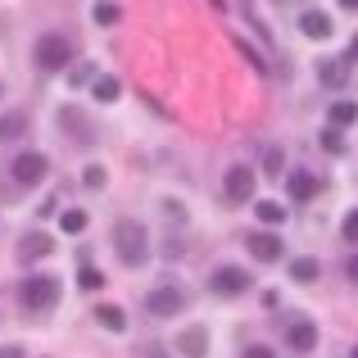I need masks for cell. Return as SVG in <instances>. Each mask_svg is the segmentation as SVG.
<instances>
[{"label": "cell", "mask_w": 358, "mask_h": 358, "mask_svg": "<svg viewBox=\"0 0 358 358\" xmlns=\"http://www.w3.org/2000/svg\"><path fill=\"white\" fill-rule=\"evenodd\" d=\"M299 27H304V36H313V41H327V36H331V14L308 9V14H299Z\"/></svg>", "instance_id": "obj_15"}, {"label": "cell", "mask_w": 358, "mask_h": 358, "mask_svg": "<svg viewBox=\"0 0 358 358\" xmlns=\"http://www.w3.org/2000/svg\"><path fill=\"white\" fill-rule=\"evenodd\" d=\"M91 91H96V100H100V105H114V100L122 96L118 78H96V82H91Z\"/></svg>", "instance_id": "obj_20"}, {"label": "cell", "mask_w": 358, "mask_h": 358, "mask_svg": "<svg viewBox=\"0 0 358 358\" xmlns=\"http://www.w3.org/2000/svg\"><path fill=\"white\" fill-rule=\"evenodd\" d=\"M254 213H259L263 227H277V222H286V209H281L277 200H259V204H254Z\"/></svg>", "instance_id": "obj_19"}, {"label": "cell", "mask_w": 358, "mask_h": 358, "mask_svg": "<svg viewBox=\"0 0 358 358\" xmlns=\"http://www.w3.org/2000/svg\"><path fill=\"white\" fill-rule=\"evenodd\" d=\"M286 345H290L295 354H313V350H317V327L304 322V317H299V322H290V327H286Z\"/></svg>", "instance_id": "obj_11"}, {"label": "cell", "mask_w": 358, "mask_h": 358, "mask_svg": "<svg viewBox=\"0 0 358 358\" xmlns=\"http://www.w3.org/2000/svg\"><path fill=\"white\" fill-rule=\"evenodd\" d=\"M59 131H69L78 150H91V141H96V136H91V122L82 118L78 109H59Z\"/></svg>", "instance_id": "obj_9"}, {"label": "cell", "mask_w": 358, "mask_h": 358, "mask_svg": "<svg viewBox=\"0 0 358 358\" xmlns=\"http://www.w3.org/2000/svg\"><path fill=\"white\" fill-rule=\"evenodd\" d=\"M345 59H350V64H354V59H358V41H354V45H350V55H345Z\"/></svg>", "instance_id": "obj_31"}, {"label": "cell", "mask_w": 358, "mask_h": 358, "mask_svg": "<svg viewBox=\"0 0 358 358\" xmlns=\"http://www.w3.org/2000/svg\"><path fill=\"white\" fill-rule=\"evenodd\" d=\"M82 186H87V191H100V186H105V168H100V164H91L87 173H82Z\"/></svg>", "instance_id": "obj_26"}, {"label": "cell", "mask_w": 358, "mask_h": 358, "mask_svg": "<svg viewBox=\"0 0 358 358\" xmlns=\"http://www.w3.org/2000/svg\"><path fill=\"white\" fill-rule=\"evenodd\" d=\"M27 127H32L27 109H9V114H0V145H14V141H23Z\"/></svg>", "instance_id": "obj_10"}, {"label": "cell", "mask_w": 358, "mask_h": 358, "mask_svg": "<svg viewBox=\"0 0 358 358\" xmlns=\"http://www.w3.org/2000/svg\"><path fill=\"white\" fill-rule=\"evenodd\" d=\"M341 236L350 241V245H358V209H350V213H345V222H341Z\"/></svg>", "instance_id": "obj_28"}, {"label": "cell", "mask_w": 358, "mask_h": 358, "mask_svg": "<svg viewBox=\"0 0 358 358\" xmlns=\"http://www.w3.org/2000/svg\"><path fill=\"white\" fill-rule=\"evenodd\" d=\"M91 18H96V23H105V27H109V23H118V18H122V9L114 5V0H100V5L91 9Z\"/></svg>", "instance_id": "obj_23"}, {"label": "cell", "mask_w": 358, "mask_h": 358, "mask_svg": "<svg viewBox=\"0 0 358 358\" xmlns=\"http://www.w3.org/2000/svg\"><path fill=\"white\" fill-rule=\"evenodd\" d=\"M245 245H250V254H254L259 263H277L281 254H286L281 236H272V231H250V236H245Z\"/></svg>", "instance_id": "obj_8"}, {"label": "cell", "mask_w": 358, "mask_h": 358, "mask_svg": "<svg viewBox=\"0 0 358 358\" xmlns=\"http://www.w3.org/2000/svg\"><path fill=\"white\" fill-rule=\"evenodd\" d=\"M55 299H59V281L55 277H27L23 286H18V304H23L27 313H50Z\"/></svg>", "instance_id": "obj_3"}, {"label": "cell", "mask_w": 358, "mask_h": 358, "mask_svg": "<svg viewBox=\"0 0 358 358\" xmlns=\"http://www.w3.org/2000/svg\"><path fill=\"white\" fill-rule=\"evenodd\" d=\"M145 308H150L155 317H177V313L186 308V295H182L177 286H155V290L145 295Z\"/></svg>", "instance_id": "obj_7"}, {"label": "cell", "mask_w": 358, "mask_h": 358, "mask_svg": "<svg viewBox=\"0 0 358 358\" xmlns=\"http://www.w3.org/2000/svg\"><path fill=\"white\" fill-rule=\"evenodd\" d=\"M177 350H182L186 358H204V354H209V331H204V327L182 331V336H177Z\"/></svg>", "instance_id": "obj_14"}, {"label": "cell", "mask_w": 358, "mask_h": 358, "mask_svg": "<svg viewBox=\"0 0 358 358\" xmlns=\"http://www.w3.org/2000/svg\"><path fill=\"white\" fill-rule=\"evenodd\" d=\"M317 272H322V268H317L313 259H295V263H290V277H295V281H317Z\"/></svg>", "instance_id": "obj_24"}, {"label": "cell", "mask_w": 358, "mask_h": 358, "mask_svg": "<svg viewBox=\"0 0 358 358\" xmlns=\"http://www.w3.org/2000/svg\"><path fill=\"white\" fill-rule=\"evenodd\" d=\"M59 227L69 231V236H78V231H87V213H82V209H64Z\"/></svg>", "instance_id": "obj_22"}, {"label": "cell", "mask_w": 358, "mask_h": 358, "mask_svg": "<svg viewBox=\"0 0 358 358\" xmlns=\"http://www.w3.org/2000/svg\"><path fill=\"white\" fill-rule=\"evenodd\" d=\"M281 164H286V155H281L277 145H268V155H263V173L277 177V173H281Z\"/></svg>", "instance_id": "obj_25"}, {"label": "cell", "mask_w": 358, "mask_h": 358, "mask_svg": "<svg viewBox=\"0 0 358 358\" xmlns=\"http://www.w3.org/2000/svg\"><path fill=\"white\" fill-rule=\"evenodd\" d=\"M322 150H327V155H341V150H345L341 127H327V131H322Z\"/></svg>", "instance_id": "obj_27"}, {"label": "cell", "mask_w": 358, "mask_h": 358, "mask_svg": "<svg viewBox=\"0 0 358 358\" xmlns=\"http://www.w3.org/2000/svg\"><path fill=\"white\" fill-rule=\"evenodd\" d=\"M345 272H350V281H358V254H350V263H345Z\"/></svg>", "instance_id": "obj_30"}, {"label": "cell", "mask_w": 358, "mask_h": 358, "mask_svg": "<svg viewBox=\"0 0 358 358\" xmlns=\"http://www.w3.org/2000/svg\"><path fill=\"white\" fill-rule=\"evenodd\" d=\"M78 286H82V290H105V272H100V268H91V263H82Z\"/></svg>", "instance_id": "obj_21"}, {"label": "cell", "mask_w": 358, "mask_h": 358, "mask_svg": "<svg viewBox=\"0 0 358 358\" xmlns=\"http://www.w3.org/2000/svg\"><path fill=\"white\" fill-rule=\"evenodd\" d=\"M32 59H36V69H45V73H64V69L73 64V45H69V36H59V32L36 36Z\"/></svg>", "instance_id": "obj_2"}, {"label": "cell", "mask_w": 358, "mask_h": 358, "mask_svg": "<svg viewBox=\"0 0 358 358\" xmlns=\"http://www.w3.org/2000/svg\"><path fill=\"white\" fill-rule=\"evenodd\" d=\"M114 250H118V259L127 263V268H141V263L150 259V236H145V227H141L136 218H118V222H114Z\"/></svg>", "instance_id": "obj_1"}, {"label": "cell", "mask_w": 358, "mask_h": 358, "mask_svg": "<svg viewBox=\"0 0 358 358\" xmlns=\"http://www.w3.org/2000/svg\"><path fill=\"white\" fill-rule=\"evenodd\" d=\"M254 168L250 164H231L227 168V177H222V195H227L231 204H245V200H254Z\"/></svg>", "instance_id": "obj_6"}, {"label": "cell", "mask_w": 358, "mask_h": 358, "mask_svg": "<svg viewBox=\"0 0 358 358\" xmlns=\"http://www.w3.org/2000/svg\"><path fill=\"white\" fill-rule=\"evenodd\" d=\"M96 322L105 327V331H122V327H127V313H122L118 304H100L96 308Z\"/></svg>", "instance_id": "obj_17"}, {"label": "cell", "mask_w": 358, "mask_h": 358, "mask_svg": "<svg viewBox=\"0 0 358 358\" xmlns=\"http://www.w3.org/2000/svg\"><path fill=\"white\" fill-rule=\"evenodd\" d=\"M350 358H358V345H354V350H350Z\"/></svg>", "instance_id": "obj_33"}, {"label": "cell", "mask_w": 358, "mask_h": 358, "mask_svg": "<svg viewBox=\"0 0 358 358\" xmlns=\"http://www.w3.org/2000/svg\"><path fill=\"white\" fill-rule=\"evenodd\" d=\"M358 122V105L354 100H336L331 105V127H354Z\"/></svg>", "instance_id": "obj_18"}, {"label": "cell", "mask_w": 358, "mask_h": 358, "mask_svg": "<svg viewBox=\"0 0 358 358\" xmlns=\"http://www.w3.org/2000/svg\"><path fill=\"white\" fill-rule=\"evenodd\" d=\"M286 186H290V200H299V204H308L317 191H322V182H317L313 173H304V168H299V173H290Z\"/></svg>", "instance_id": "obj_13"}, {"label": "cell", "mask_w": 358, "mask_h": 358, "mask_svg": "<svg viewBox=\"0 0 358 358\" xmlns=\"http://www.w3.org/2000/svg\"><path fill=\"white\" fill-rule=\"evenodd\" d=\"M45 173H50V159L36 155V150H23V155H14V164H9V177H14L18 186H41Z\"/></svg>", "instance_id": "obj_4"}, {"label": "cell", "mask_w": 358, "mask_h": 358, "mask_svg": "<svg viewBox=\"0 0 358 358\" xmlns=\"http://www.w3.org/2000/svg\"><path fill=\"white\" fill-rule=\"evenodd\" d=\"M250 286H254V281H250V272H245V268H231V263L213 268V277H209V290H213V295H222V299L245 295Z\"/></svg>", "instance_id": "obj_5"}, {"label": "cell", "mask_w": 358, "mask_h": 358, "mask_svg": "<svg viewBox=\"0 0 358 358\" xmlns=\"http://www.w3.org/2000/svg\"><path fill=\"white\" fill-rule=\"evenodd\" d=\"M50 250H55V241L45 236V231H23V236H18V259H23V263L45 259Z\"/></svg>", "instance_id": "obj_12"}, {"label": "cell", "mask_w": 358, "mask_h": 358, "mask_svg": "<svg viewBox=\"0 0 358 358\" xmlns=\"http://www.w3.org/2000/svg\"><path fill=\"white\" fill-rule=\"evenodd\" d=\"M345 82H350V59H331V64H322V87L341 91Z\"/></svg>", "instance_id": "obj_16"}, {"label": "cell", "mask_w": 358, "mask_h": 358, "mask_svg": "<svg viewBox=\"0 0 358 358\" xmlns=\"http://www.w3.org/2000/svg\"><path fill=\"white\" fill-rule=\"evenodd\" d=\"M341 5H345V9H358V0H341Z\"/></svg>", "instance_id": "obj_32"}, {"label": "cell", "mask_w": 358, "mask_h": 358, "mask_svg": "<svg viewBox=\"0 0 358 358\" xmlns=\"http://www.w3.org/2000/svg\"><path fill=\"white\" fill-rule=\"evenodd\" d=\"M241 358H277V354H272V350H268V345H250V350H245Z\"/></svg>", "instance_id": "obj_29"}]
</instances>
